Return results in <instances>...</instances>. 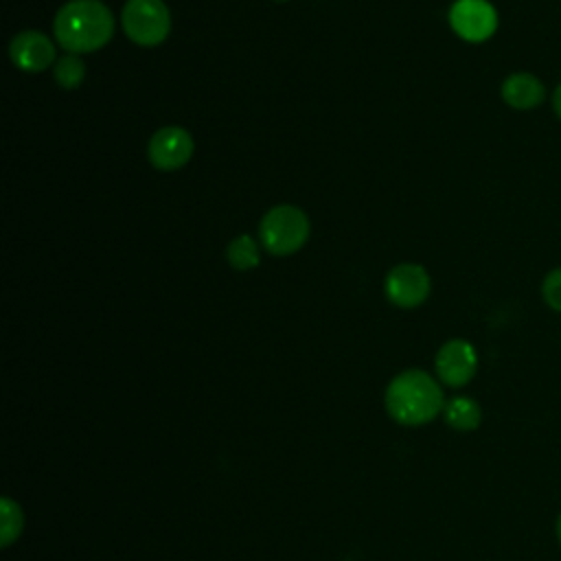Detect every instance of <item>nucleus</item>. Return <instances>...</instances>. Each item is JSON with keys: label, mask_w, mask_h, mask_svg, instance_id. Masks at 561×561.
Returning a JSON list of instances; mask_svg holds the SVG:
<instances>
[{"label": "nucleus", "mask_w": 561, "mask_h": 561, "mask_svg": "<svg viewBox=\"0 0 561 561\" xmlns=\"http://www.w3.org/2000/svg\"><path fill=\"white\" fill-rule=\"evenodd\" d=\"M438 379L449 388L467 386L478 370V353L471 342L454 337L445 342L434 359Z\"/></svg>", "instance_id": "7"}, {"label": "nucleus", "mask_w": 561, "mask_h": 561, "mask_svg": "<svg viewBox=\"0 0 561 561\" xmlns=\"http://www.w3.org/2000/svg\"><path fill=\"white\" fill-rule=\"evenodd\" d=\"M309 217L291 204L270 208L259 224L261 245L274 256H289L298 252L309 239Z\"/></svg>", "instance_id": "3"}, {"label": "nucleus", "mask_w": 561, "mask_h": 561, "mask_svg": "<svg viewBox=\"0 0 561 561\" xmlns=\"http://www.w3.org/2000/svg\"><path fill=\"white\" fill-rule=\"evenodd\" d=\"M386 296L394 307L401 309H414L430 296L432 283L430 274L423 265L416 263H399L394 265L383 283Z\"/></svg>", "instance_id": "5"}, {"label": "nucleus", "mask_w": 561, "mask_h": 561, "mask_svg": "<svg viewBox=\"0 0 561 561\" xmlns=\"http://www.w3.org/2000/svg\"><path fill=\"white\" fill-rule=\"evenodd\" d=\"M226 261L239 270V272H248L252 267H256L261 263V252H259V243L250 237V234H239L234 237L228 248H226Z\"/></svg>", "instance_id": "12"}, {"label": "nucleus", "mask_w": 561, "mask_h": 561, "mask_svg": "<svg viewBox=\"0 0 561 561\" xmlns=\"http://www.w3.org/2000/svg\"><path fill=\"white\" fill-rule=\"evenodd\" d=\"M278 2H285V0H278Z\"/></svg>", "instance_id": "18"}, {"label": "nucleus", "mask_w": 561, "mask_h": 561, "mask_svg": "<svg viewBox=\"0 0 561 561\" xmlns=\"http://www.w3.org/2000/svg\"><path fill=\"white\" fill-rule=\"evenodd\" d=\"M53 31L57 44L72 53H94L114 35V15L101 0H68L55 13Z\"/></svg>", "instance_id": "1"}, {"label": "nucleus", "mask_w": 561, "mask_h": 561, "mask_svg": "<svg viewBox=\"0 0 561 561\" xmlns=\"http://www.w3.org/2000/svg\"><path fill=\"white\" fill-rule=\"evenodd\" d=\"M386 412L401 425H425L445 408L443 388L438 381L421 370L410 368L392 377L386 388Z\"/></svg>", "instance_id": "2"}, {"label": "nucleus", "mask_w": 561, "mask_h": 561, "mask_svg": "<svg viewBox=\"0 0 561 561\" xmlns=\"http://www.w3.org/2000/svg\"><path fill=\"white\" fill-rule=\"evenodd\" d=\"M121 22L125 35L145 48L162 44L171 31V13L162 0H127Z\"/></svg>", "instance_id": "4"}, {"label": "nucleus", "mask_w": 561, "mask_h": 561, "mask_svg": "<svg viewBox=\"0 0 561 561\" xmlns=\"http://www.w3.org/2000/svg\"><path fill=\"white\" fill-rule=\"evenodd\" d=\"M9 55L13 66H18L24 72H42L57 64L53 39L42 31H33V28H26L13 35L9 44Z\"/></svg>", "instance_id": "9"}, {"label": "nucleus", "mask_w": 561, "mask_h": 561, "mask_svg": "<svg viewBox=\"0 0 561 561\" xmlns=\"http://www.w3.org/2000/svg\"><path fill=\"white\" fill-rule=\"evenodd\" d=\"M53 77H55L57 85H61L66 90L79 88L85 77V64L79 55L68 53L61 59H57V64L53 66Z\"/></svg>", "instance_id": "14"}, {"label": "nucleus", "mask_w": 561, "mask_h": 561, "mask_svg": "<svg viewBox=\"0 0 561 561\" xmlns=\"http://www.w3.org/2000/svg\"><path fill=\"white\" fill-rule=\"evenodd\" d=\"M552 107H554V114L561 118V83L552 92Z\"/></svg>", "instance_id": "16"}, {"label": "nucleus", "mask_w": 561, "mask_h": 561, "mask_svg": "<svg viewBox=\"0 0 561 561\" xmlns=\"http://www.w3.org/2000/svg\"><path fill=\"white\" fill-rule=\"evenodd\" d=\"M541 296L552 311L561 313V267H554L546 274L541 283Z\"/></svg>", "instance_id": "15"}, {"label": "nucleus", "mask_w": 561, "mask_h": 561, "mask_svg": "<svg viewBox=\"0 0 561 561\" xmlns=\"http://www.w3.org/2000/svg\"><path fill=\"white\" fill-rule=\"evenodd\" d=\"M24 528V515L15 500L2 497L0 500V546L9 548Z\"/></svg>", "instance_id": "13"}, {"label": "nucleus", "mask_w": 561, "mask_h": 561, "mask_svg": "<svg viewBox=\"0 0 561 561\" xmlns=\"http://www.w3.org/2000/svg\"><path fill=\"white\" fill-rule=\"evenodd\" d=\"M443 416L449 427H454L458 432H471L480 425L482 410H480L478 401L471 397H454L445 403Z\"/></svg>", "instance_id": "11"}, {"label": "nucleus", "mask_w": 561, "mask_h": 561, "mask_svg": "<svg viewBox=\"0 0 561 561\" xmlns=\"http://www.w3.org/2000/svg\"><path fill=\"white\" fill-rule=\"evenodd\" d=\"M500 96L513 110H533L543 103L546 88L530 72H513L502 81Z\"/></svg>", "instance_id": "10"}, {"label": "nucleus", "mask_w": 561, "mask_h": 561, "mask_svg": "<svg viewBox=\"0 0 561 561\" xmlns=\"http://www.w3.org/2000/svg\"><path fill=\"white\" fill-rule=\"evenodd\" d=\"M195 151V142L193 136L178 125H169L158 129L147 145V156L149 162L158 169V171H178L182 169Z\"/></svg>", "instance_id": "6"}, {"label": "nucleus", "mask_w": 561, "mask_h": 561, "mask_svg": "<svg viewBox=\"0 0 561 561\" xmlns=\"http://www.w3.org/2000/svg\"><path fill=\"white\" fill-rule=\"evenodd\" d=\"M449 24L467 42H484L497 28V13L486 0H456L449 9Z\"/></svg>", "instance_id": "8"}, {"label": "nucleus", "mask_w": 561, "mask_h": 561, "mask_svg": "<svg viewBox=\"0 0 561 561\" xmlns=\"http://www.w3.org/2000/svg\"><path fill=\"white\" fill-rule=\"evenodd\" d=\"M557 539H559V543H561V513H559V517H557Z\"/></svg>", "instance_id": "17"}]
</instances>
